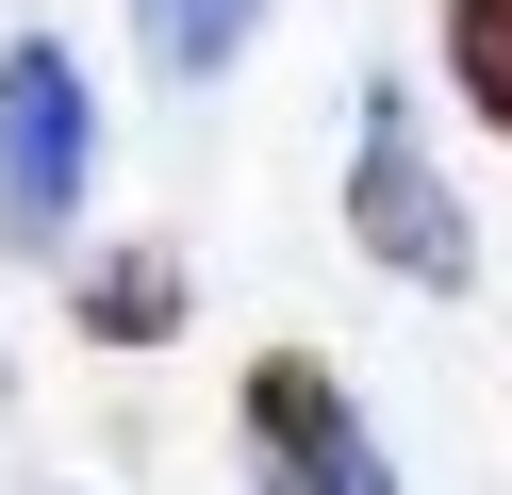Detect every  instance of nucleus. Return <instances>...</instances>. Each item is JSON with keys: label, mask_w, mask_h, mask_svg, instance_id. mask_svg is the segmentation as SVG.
<instances>
[{"label": "nucleus", "mask_w": 512, "mask_h": 495, "mask_svg": "<svg viewBox=\"0 0 512 495\" xmlns=\"http://www.w3.org/2000/svg\"><path fill=\"white\" fill-rule=\"evenodd\" d=\"M347 248L413 297H463L479 281V231H463V182L430 165V116L397 83H364V132H347Z\"/></svg>", "instance_id": "2"}, {"label": "nucleus", "mask_w": 512, "mask_h": 495, "mask_svg": "<svg viewBox=\"0 0 512 495\" xmlns=\"http://www.w3.org/2000/svg\"><path fill=\"white\" fill-rule=\"evenodd\" d=\"M232 429H248V495H397V446L364 429V396L331 380L314 347H265L232 380Z\"/></svg>", "instance_id": "3"}, {"label": "nucleus", "mask_w": 512, "mask_h": 495, "mask_svg": "<svg viewBox=\"0 0 512 495\" xmlns=\"http://www.w3.org/2000/svg\"><path fill=\"white\" fill-rule=\"evenodd\" d=\"M248 33H265V0H133V50L166 66V83H232Z\"/></svg>", "instance_id": "4"}, {"label": "nucleus", "mask_w": 512, "mask_h": 495, "mask_svg": "<svg viewBox=\"0 0 512 495\" xmlns=\"http://www.w3.org/2000/svg\"><path fill=\"white\" fill-rule=\"evenodd\" d=\"M83 330H100V347H166L182 330V264L166 248H100L83 264Z\"/></svg>", "instance_id": "5"}, {"label": "nucleus", "mask_w": 512, "mask_h": 495, "mask_svg": "<svg viewBox=\"0 0 512 495\" xmlns=\"http://www.w3.org/2000/svg\"><path fill=\"white\" fill-rule=\"evenodd\" d=\"M446 99L512 149V0H446Z\"/></svg>", "instance_id": "6"}, {"label": "nucleus", "mask_w": 512, "mask_h": 495, "mask_svg": "<svg viewBox=\"0 0 512 495\" xmlns=\"http://www.w3.org/2000/svg\"><path fill=\"white\" fill-rule=\"evenodd\" d=\"M100 198V99H83V50L67 33H17L0 50V248L50 264Z\"/></svg>", "instance_id": "1"}]
</instances>
